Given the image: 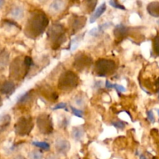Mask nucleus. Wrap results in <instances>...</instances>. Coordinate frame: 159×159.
Wrapping results in <instances>:
<instances>
[{"instance_id": "obj_2", "label": "nucleus", "mask_w": 159, "mask_h": 159, "mask_svg": "<svg viewBox=\"0 0 159 159\" xmlns=\"http://www.w3.org/2000/svg\"><path fill=\"white\" fill-rule=\"evenodd\" d=\"M48 37L53 45V48H59L66 40L65 29L63 25L59 23L53 24L48 30Z\"/></svg>"}, {"instance_id": "obj_18", "label": "nucleus", "mask_w": 159, "mask_h": 159, "mask_svg": "<svg viewBox=\"0 0 159 159\" xmlns=\"http://www.w3.org/2000/svg\"><path fill=\"white\" fill-rule=\"evenodd\" d=\"M84 135V130L83 129L81 128V127H75L72 130V132H71V136L76 141H80Z\"/></svg>"}, {"instance_id": "obj_29", "label": "nucleus", "mask_w": 159, "mask_h": 159, "mask_svg": "<svg viewBox=\"0 0 159 159\" xmlns=\"http://www.w3.org/2000/svg\"><path fill=\"white\" fill-rule=\"evenodd\" d=\"M147 116H148V120L150 121L151 123H152V124H154L155 120V116H154V113L153 112H152V110H149V111L147 112Z\"/></svg>"}, {"instance_id": "obj_35", "label": "nucleus", "mask_w": 159, "mask_h": 159, "mask_svg": "<svg viewBox=\"0 0 159 159\" xmlns=\"http://www.w3.org/2000/svg\"><path fill=\"white\" fill-rule=\"evenodd\" d=\"M5 4V1H2V0H0V9L3 6V5Z\"/></svg>"}, {"instance_id": "obj_34", "label": "nucleus", "mask_w": 159, "mask_h": 159, "mask_svg": "<svg viewBox=\"0 0 159 159\" xmlns=\"http://www.w3.org/2000/svg\"><path fill=\"white\" fill-rule=\"evenodd\" d=\"M14 159H26V158L23 156H22V155H17V156L15 157V158Z\"/></svg>"}, {"instance_id": "obj_33", "label": "nucleus", "mask_w": 159, "mask_h": 159, "mask_svg": "<svg viewBox=\"0 0 159 159\" xmlns=\"http://www.w3.org/2000/svg\"><path fill=\"white\" fill-rule=\"evenodd\" d=\"M47 159H59L58 158H57V156H55V155H50V156H48V158H47Z\"/></svg>"}, {"instance_id": "obj_19", "label": "nucleus", "mask_w": 159, "mask_h": 159, "mask_svg": "<svg viewBox=\"0 0 159 159\" xmlns=\"http://www.w3.org/2000/svg\"><path fill=\"white\" fill-rule=\"evenodd\" d=\"M9 62V54L6 51L0 54V69L6 68Z\"/></svg>"}, {"instance_id": "obj_1", "label": "nucleus", "mask_w": 159, "mask_h": 159, "mask_svg": "<svg viewBox=\"0 0 159 159\" xmlns=\"http://www.w3.org/2000/svg\"><path fill=\"white\" fill-rule=\"evenodd\" d=\"M49 24V19L41 11L33 12L25 27V34L30 38H36L43 33Z\"/></svg>"}, {"instance_id": "obj_26", "label": "nucleus", "mask_w": 159, "mask_h": 159, "mask_svg": "<svg viewBox=\"0 0 159 159\" xmlns=\"http://www.w3.org/2000/svg\"><path fill=\"white\" fill-rule=\"evenodd\" d=\"M112 125L113 127H116V129H120V130H123V129L125 127L126 123L123 122V121H116V122H112Z\"/></svg>"}, {"instance_id": "obj_7", "label": "nucleus", "mask_w": 159, "mask_h": 159, "mask_svg": "<svg viewBox=\"0 0 159 159\" xmlns=\"http://www.w3.org/2000/svg\"><path fill=\"white\" fill-rule=\"evenodd\" d=\"M54 148H55L56 151L58 153L65 155V154H67L69 152L71 145H70V143L67 140L58 138V139L56 140L55 144H54Z\"/></svg>"}, {"instance_id": "obj_15", "label": "nucleus", "mask_w": 159, "mask_h": 159, "mask_svg": "<svg viewBox=\"0 0 159 159\" xmlns=\"http://www.w3.org/2000/svg\"><path fill=\"white\" fill-rule=\"evenodd\" d=\"M10 16L15 20H21L24 16V10L22 7L16 6L11 9Z\"/></svg>"}, {"instance_id": "obj_36", "label": "nucleus", "mask_w": 159, "mask_h": 159, "mask_svg": "<svg viewBox=\"0 0 159 159\" xmlns=\"http://www.w3.org/2000/svg\"><path fill=\"white\" fill-rule=\"evenodd\" d=\"M140 159H148V158H146L144 155H140Z\"/></svg>"}, {"instance_id": "obj_8", "label": "nucleus", "mask_w": 159, "mask_h": 159, "mask_svg": "<svg viewBox=\"0 0 159 159\" xmlns=\"http://www.w3.org/2000/svg\"><path fill=\"white\" fill-rule=\"evenodd\" d=\"M91 58L89 57L86 55H77V57L75 59L74 66L77 69H82L85 67L86 68L91 62Z\"/></svg>"}, {"instance_id": "obj_28", "label": "nucleus", "mask_w": 159, "mask_h": 159, "mask_svg": "<svg viewBox=\"0 0 159 159\" xmlns=\"http://www.w3.org/2000/svg\"><path fill=\"white\" fill-rule=\"evenodd\" d=\"M112 88L116 89L117 90L119 93H124V92H126V89L124 88L123 85H118V84H113V85H112Z\"/></svg>"}, {"instance_id": "obj_17", "label": "nucleus", "mask_w": 159, "mask_h": 159, "mask_svg": "<svg viewBox=\"0 0 159 159\" xmlns=\"http://www.w3.org/2000/svg\"><path fill=\"white\" fill-rule=\"evenodd\" d=\"M109 26H110V23H105V24L100 25V26H98V27L91 30L89 32V34L92 36H94V37H96V36L99 35V34H101L102 32H103V31L105 30L107 28H108Z\"/></svg>"}, {"instance_id": "obj_30", "label": "nucleus", "mask_w": 159, "mask_h": 159, "mask_svg": "<svg viewBox=\"0 0 159 159\" xmlns=\"http://www.w3.org/2000/svg\"><path fill=\"white\" fill-rule=\"evenodd\" d=\"M60 109H65V110L68 111V109H67V104L65 102H60L57 105H56L55 107L53 108V110H60Z\"/></svg>"}, {"instance_id": "obj_32", "label": "nucleus", "mask_w": 159, "mask_h": 159, "mask_svg": "<svg viewBox=\"0 0 159 159\" xmlns=\"http://www.w3.org/2000/svg\"><path fill=\"white\" fill-rule=\"evenodd\" d=\"M112 85H113V84L109 80H107V82H106V87L108 89H112Z\"/></svg>"}, {"instance_id": "obj_24", "label": "nucleus", "mask_w": 159, "mask_h": 159, "mask_svg": "<svg viewBox=\"0 0 159 159\" xmlns=\"http://www.w3.org/2000/svg\"><path fill=\"white\" fill-rule=\"evenodd\" d=\"M70 108H71V111H72V113L75 115V116H78L79 118H83V111L79 110V109H76L75 107H73L72 106H70Z\"/></svg>"}, {"instance_id": "obj_25", "label": "nucleus", "mask_w": 159, "mask_h": 159, "mask_svg": "<svg viewBox=\"0 0 159 159\" xmlns=\"http://www.w3.org/2000/svg\"><path fill=\"white\" fill-rule=\"evenodd\" d=\"M23 63H24V65H26V67H27L28 68H30V67L34 65V61H33V59L31 58L30 57H29V56H26V57H24V59H23Z\"/></svg>"}, {"instance_id": "obj_20", "label": "nucleus", "mask_w": 159, "mask_h": 159, "mask_svg": "<svg viewBox=\"0 0 159 159\" xmlns=\"http://www.w3.org/2000/svg\"><path fill=\"white\" fill-rule=\"evenodd\" d=\"M32 90H30V91L26 92V93H23V95L20 96L18 98V100H17V103H24L26 101H28L30 98V96L32 95Z\"/></svg>"}, {"instance_id": "obj_13", "label": "nucleus", "mask_w": 159, "mask_h": 159, "mask_svg": "<svg viewBox=\"0 0 159 159\" xmlns=\"http://www.w3.org/2000/svg\"><path fill=\"white\" fill-rule=\"evenodd\" d=\"M106 9H107V4H106V2L102 3V4H101L100 6L96 9V11L93 12V15L91 16V18H90V23H93L94 22H96V20H97V19H99V17H100L105 12Z\"/></svg>"}, {"instance_id": "obj_31", "label": "nucleus", "mask_w": 159, "mask_h": 159, "mask_svg": "<svg viewBox=\"0 0 159 159\" xmlns=\"http://www.w3.org/2000/svg\"><path fill=\"white\" fill-rule=\"evenodd\" d=\"M75 102L78 106H79V107H82V105L84 104V102H85V101H84V99H82V97H79L77 99H76Z\"/></svg>"}, {"instance_id": "obj_22", "label": "nucleus", "mask_w": 159, "mask_h": 159, "mask_svg": "<svg viewBox=\"0 0 159 159\" xmlns=\"http://www.w3.org/2000/svg\"><path fill=\"white\" fill-rule=\"evenodd\" d=\"M30 159H43V154L40 151L34 150L29 153Z\"/></svg>"}, {"instance_id": "obj_16", "label": "nucleus", "mask_w": 159, "mask_h": 159, "mask_svg": "<svg viewBox=\"0 0 159 159\" xmlns=\"http://www.w3.org/2000/svg\"><path fill=\"white\" fill-rule=\"evenodd\" d=\"M11 118L9 115H3L0 116V131H3L9 127Z\"/></svg>"}, {"instance_id": "obj_11", "label": "nucleus", "mask_w": 159, "mask_h": 159, "mask_svg": "<svg viewBox=\"0 0 159 159\" xmlns=\"http://www.w3.org/2000/svg\"><path fill=\"white\" fill-rule=\"evenodd\" d=\"M86 23V18L83 16H80V17H77V18H75L73 20L72 23H71V26H72V30L74 31L73 34H75L77 31L80 30L85 24Z\"/></svg>"}, {"instance_id": "obj_38", "label": "nucleus", "mask_w": 159, "mask_h": 159, "mask_svg": "<svg viewBox=\"0 0 159 159\" xmlns=\"http://www.w3.org/2000/svg\"><path fill=\"white\" fill-rule=\"evenodd\" d=\"M157 112H158V116H159V110L158 109V110H157Z\"/></svg>"}, {"instance_id": "obj_10", "label": "nucleus", "mask_w": 159, "mask_h": 159, "mask_svg": "<svg viewBox=\"0 0 159 159\" xmlns=\"http://www.w3.org/2000/svg\"><path fill=\"white\" fill-rule=\"evenodd\" d=\"M128 32L129 30L127 26H124V24H118L114 29V36L116 39L122 40L127 37Z\"/></svg>"}, {"instance_id": "obj_21", "label": "nucleus", "mask_w": 159, "mask_h": 159, "mask_svg": "<svg viewBox=\"0 0 159 159\" xmlns=\"http://www.w3.org/2000/svg\"><path fill=\"white\" fill-rule=\"evenodd\" d=\"M32 144L45 151H48L50 149V144L44 141H34L32 142Z\"/></svg>"}, {"instance_id": "obj_5", "label": "nucleus", "mask_w": 159, "mask_h": 159, "mask_svg": "<svg viewBox=\"0 0 159 159\" xmlns=\"http://www.w3.org/2000/svg\"><path fill=\"white\" fill-rule=\"evenodd\" d=\"M34 124L31 117L23 116L17 120L15 124V131L20 136H25L30 133Z\"/></svg>"}, {"instance_id": "obj_4", "label": "nucleus", "mask_w": 159, "mask_h": 159, "mask_svg": "<svg viewBox=\"0 0 159 159\" xmlns=\"http://www.w3.org/2000/svg\"><path fill=\"white\" fill-rule=\"evenodd\" d=\"M116 68L114 61L109 59H99L96 61L95 71L99 77H106L113 74Z\"/></svg>"}, {"instance_id": "obj_39", "label": "nucleus", "mask_w": 159, "mask_h": 159, "mask_svg": "<svg viewBox=\"0 0 159 159\" xmlns=\"http://www.w3.org/2000/svg\"><path fill=\"white\" fill-rule=\"evenodd\" d=\"M158 95H159V92H158Z\"/></svg>"}, {"instance_id": "obj_37", "label": "nucleus", "mask_w": 159, "mask_h": 159, "mask_svg": "<svg viewBox=\"0 0 159 159\" xmlns=\"http://www.w3.org/2000/svg\"><path fill=\"white\" fill-rule=\"evenodd\" d=\"M2 101L1 97H0V107H1V106H2Z\"/></svg>"}, {"instance_id": "obj_9", "label": "nucleus", "mask_w": 159, "mask_h": 159, "mask_svg": "<svg viewBox=\"0 0 159 159\" xmlns=\"http://www.w3.org/2000/svg\"><path fill=\"white\" fill-rule=\"evenodd\" d=\"M15 90L16 85L12 81H6L5 82H3V84L0 87V92H1L2 94L6 95L7 96L13 94Z\"/></svg>"}, {"instance_id": "obj_6", "label": "nucleus", "mask_w": 159, "mask_h": 159, "mask_svg": "<svg viewBox=\"0 0 159 159\" xmlns=\"http://www.w3.org/2000/svg\"><path fill=\"white\" fill-rule=\"evenodd\" d=\"M37 125L39 130L44 134H50L53 132V123L51 116L48 114H42L37 120Z\"/></svg>"}, {"instance_id": "obj_14", "label": "nucleus", "mask_w": 159, "mask_h": 159, "mask_svg": "<svg viewBox=\"0 0 159 159\" xmlns=\"http://www.w3.org/2000/svg\"><path fill=\"white\" fill-rule=\"evenodd\" d=\"M147 11L152 16L159 17V2H152L147 6Z\"/></svg>"}, {"instance_id": "obj_27", "label": "nucleus", "mask_w": 159, "mask_h": 159, "mask_svg": "<svg viewBox=\"0 0 159 159\" xmlns=\"http://www.w3.org/2000/svg\"><path fill=\"white\" fill-rule=\"evenodd\" d=\"M109 4H110V6H113V7L116 8V9H123V10H125V9H126V8L124 7L123 5L120 4V3L118 2L117 1H110V2H109Z\"/></svg>"}, {"instance_id": "obj_12", "label": "nucleus", "mask_w": 159, "mask_h": 159, "mask_svg": "<svg viewBox=\"0 0 159 159\" xmlns=\"http://www.w3.org/2000/svg\"><path fill=\"white\" fill-rule=\"evenodd\" d=\"M65 7V2L57 0V1H54L51 2V4L50 5L49 10L51 11V12H53V13H57V12H61V11H63Z\"/></svg>"}, {"instance_id": "obj_23", "label": "nucleus", "mask_w": 159, "mask_h": 159, "mask_svg": "<svg viewBox=\"0 0 159 159\" xmlns=\"http://www.w3.org/2000/svg\"><path fill=\"white\" fill-rule=\"evenodd\" d=\"M153 47H154V51H155V54H156L158 56H159V34L158 35H157L156 37H155V39H154Z\"/></svg>"}, {"instance_id": "obj_3", "label": "nucleus", "mask_w": 159, "mask_h": 159, "mask_svg": "<svg viewBox=\"0 0 159 159\" xmlns=\"http://www.w3.org/2000/svg\"><path fill=\"white\" fill-rule=\"evenodd\" d=\"M79 80V77L75 73L71 71H66L59 78L58 87L63 91H69L77 87Z\"/></svg>"}]
</instances>
